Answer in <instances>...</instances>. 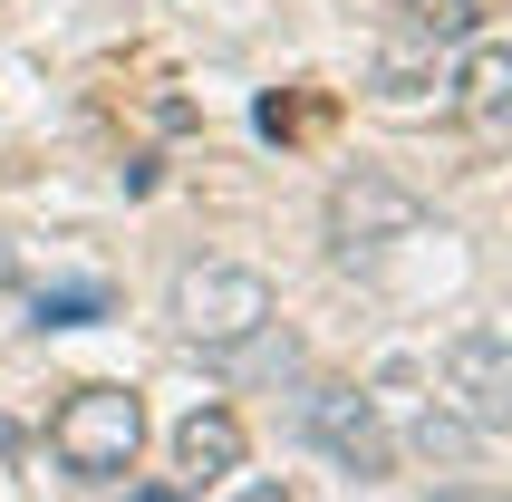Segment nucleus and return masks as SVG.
I'll return each instance as SVG.
<instances>
[{"mask_svg": "<svg viewBox=\"0 0 512 502\" xmlns=\"http://www.w3.org/2000/svg\"><path fill=\"white\" fill-rule=\"evenodd\" d=\"M136 502H184V493H136Z\"/></svg>", "mask_w": 512, "mask_h": 502, "instance_id": "nucleus-13", "label": "nucleus"}, {"mask_svg": "<svg viewBox=\"0 0 512 502\" xmlns=\"http://www.w3.org/2000/svg\"><path fill=\"white\" fill-rule=\"evenodd\" d=\"M174 464H184V483H223L232 464H242V416L194 406V416L174 425Z\"/></svg>", "mask_w": 512, "mask_h": 502, "instance_id": "nucleus-7", "label": "nucleus"}, {"mask_svg": "<svg viewBox=\"0 0 512 502\" xmlns=\"http://www.w3.org/2000/svg\"><path fill=\"white\" fill-rule=\"evenodd\" d=\"M435 387H445V416L455 425L503 435L512 425V338L503 329H455L445 358H435Z\"/></svg>", "mask_w": 512, "mask_h": 502, "instance_id": "nucleus-3", "label": "nucleus"}, {"mask_svg": "<svg viewBox=\"0 0 512 502\" xmlns=\"http://www.w3.org/2000/svg\"><path fill=\"white\" fill-rule=\"evenodd\" d=\"M165 319H174L184 348H223L232 358V348H252V338L281 319V300H271V280L242 271V261H194V271H174Z\"/></svg>", "mask_w": 512, "mask_h": 502, "instance_id": "nucleus-1", "label": "nucleus"}, {"mask_svg": "<svg viewBox=\"0 0 512 502\" xmlns=\"http://www.w3.org/2000/svg\"><path fill=\"white\" fill-rule=\"evenodd\" d=\"M416 454H445V464H464V454H484V435H474V425H455L445 406H426V416H416Z\"/></svg>", "mask_w": 512, "mask_h": 502, "instance_id": "nucleus-10", "label": "nucleus"}, {"mask_svg": "<svg viewBox=\"0 0 512 502\" xmlns=\"http://www.w3.org/2000/svg\"><path fill=\"white\" fill-rule=\"evenodd\" d=\"M435 502H503V493H493V483H445Z\"/></svg>", "mask_w": 512, "mask_h": 502, "instance_id": "nucleus-11", "label": "nucleus"}, {"mask_svg": "<svg viewBox=\"0 0 512 502\" xmlns=\"http://www.w3.org/2000/svg\"><path fill=\"white\" fill-rule=\"evenodd\" d=\"M49 445H58L68 474L116 483L126 464H136V445H145V406H136L126 387H78V396L49 416Z\"/></svg>", "mask_w": 512, "mask_h": 502, "instance_id": "nucleus-2", "label": "nucleus"}, {"mask_svg": "<svg viewBox=\"0 0 512 502\" xmlns=\"http://www.w3.org/2000/svg\"><path fill=\"white\" fill-rule=\"evenodd\" d=\"M87 319H107V290H97V280H68V290H39V329H87Z\"/></svg>", "mask_w": 512, "mask_h": 502, "instance_id": "nucleus-9", "label": "nucleus"}, {"mask_svg": "<svg viewBox=\"0 0 512 502\" xmlns=\"http://www.w3.org/2000/svg\"><path fill=\"white\" fill-rule=\"evenodd\" d=\"M387 10L426 39H484V0H387Z\"/></svg>", "mask_w": 512, "mask_h": 502, "instance_id": "nucleus-8", "label": "nucleus"}, {"mask_svg": "<svg viewBox=\"0 0 512 502\" xmlns=\"http://www.w3.org/2000/svg\"><path fill=\"white\" fill-rule=\"evenodd\" d=\"M426 223V203L406 194L397 174H377V165H348L339 184H329V251H387V242H406V232Z\"/></svg>", "mask_w": 512, "mask_h": 502, "instance_id": "nucleus-4", "label": "nucleus"}, {"mask_svg": "<svg viewBox=\"0 0 512 502\" xmlns=\"http://www.w3.org/2000/svg\"><path fill=\"white\" fill-rule=\"evenodd\" d=\"M455 116L484 126V136H503V116H512V49L503 39H474V58H464V78H455Z\"/></svg>", "mask_w": 512, "mask_h": 502, "instance_id": "nucleus-6", "label": "nucleus"}, {"mask_svg": "<svg viewBox=\"0 0 512 502\" xmlns=\"http://www.w3.org/2000/svg\"><path fill=\"white\" fill-rule=\"evenodd\" d=\"M300 425H310V445L329 454L339 474H387V464H397V435L377 416V396H358V387H310Z\"/></svg>", "mask_w": 512, "mask_h": 502, "instance_id": "nucleus-5", "label": "nucleus"}, {"mask_svg": "<svg viewBox=\"0 0 512 502\" xmlns=\"http://www.w3.org/2000/svg\"><path fill=\"white\" fill-rule=\"evenodd\" d=\"M232 502H290V493H281V483H252V493H232Z\"/></svg>", "mask_w": 512, "mask_h": 502, "instance_id": "nucleus-12", "label": "nucleus"}]
</instances>
